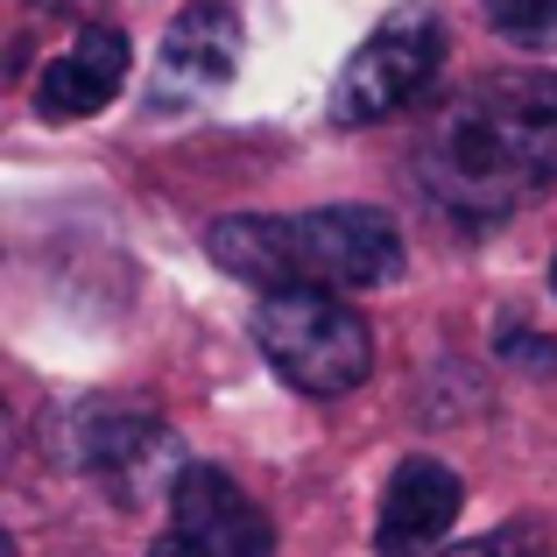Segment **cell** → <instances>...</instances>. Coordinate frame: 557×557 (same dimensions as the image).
I'll list each match as a JSON object with an SVG mask.
<instances>
[{
	"label": "cell",
	"instance_id": "cell-1",
	"mask_svg": "<svg viewBox=\"0 0 557 557\" xmlns=\"http://www.w3.org/2000/svg\"><path fill=\"white\" fill-rule=\"evenodd\" d=\"M417 184L459 226H494L557 190V71H494L466 85L423 127Z\"/></svg>",
	"mask_w": 557,
	"mask_h": 557
},
{
	"label": "cell",
	"instance_id": "cell-2",
	"mask_svg": "<svg viewBox=\"0 0 557 557\" xmlns=\"http://www.w3.org/2000/svg\"><path fill=\"white\" fill-rule=\"evenodd\" d=\"M205 255L247 289H388L403 275V233L381 205L212 219Z\"/></svg>",
	"mask_w": 557,
	"mask_h": 557
},
{
	"label": "cell",
	"instance_id": "cell-10",
	"mask_svg": "<svg viewBox=\"0 0 557 557\" xmlns=\"http://www.w3.org/2000/svg\"><path fill=\"white\" fill-rule=\"evenodd\" d=\"M494 36L522 42V50H557V0H480Z\"/></svg>",
	"mask_w": 557,
	"mask_h": 557
},
{
	"label": "cell",
	"instance_id": "cell-13",
	"mask_svg": "<svg viewBox=\"0 0 557 557\" xmlns=\"http://www.w3.org/2000/svg\"><path fill=\"white\" fill-rule=\"evenodd\" d=\"M50 8H57V0H50Z\"/></svg>",
	"mask_w": 557,
	"mask_h": 557
},
{
	"label": "cell",
	"instance_id": "cell-7",
	"mask_svg": "<svg viewBox=\"0 0 557 557\" xmlns=\"http://www.w3.org/2000/svg\"><path fill=\"white\" fill-rule=\"evenodd\" d=\"M240 50L247 28L226 0H190V8L170 22L163 50H156V78H149V113H190L205 107L212 92H226L240 78Z\"/></svg>",
	"mask_w": 557,
	"mask_h": 557
},
{
	"label": "cell",
	"instance_id": "cell-9",
	"mask_svg": "<svg viewBox=\"0 0 557 557\" xmlns=\"http://www.w3.org/2000/svg\"><path fill=\"white\" fill-rule=\"evenodd\" d=\"M127 57L135 50H127L121 28H107V22L78 28L71 50H57L50 64H42L36 113L42 121H92V113H107L113 99H121V85H127Z\"/></svg>",
	"mask_w": 557,
	"mask_h": 557
},
{
	"label": "cell",
	"instance_id": "cell-8",
	"mask_svg": "<svg viewBox=\"0 0 557 557\" xmlns=\"http://www.w3.org/2000/svg\"><path fill=\"white\" fill-rule=\"evenodd\" d=\"M466 508V480L445 459H403L381 494V522H374V550L381 557H423L451 536Z\"/></svg>",
	"mask_w": 557,
	"mask_h": 557
},
{
	"label": "cell",
	"instance_id": "cell-12",
	"mask_svg": "<svg viewBox=\"0 0 557 557\" xmlns=\"http://www.w3.org/2000/svg\"><path fill=\"white\" fill-rule=\"evenodd\" d=\"M550 297H557V261H550Z\"/></svg>",
	"mask_w": 557,
	"mask_h": 557
},
{
	"label": "cell",
	"instance_id": "cell-6",
	"mask_svg": "<svg viewBox=\"0 0 557 557\" xmlns=\"http://www.w3.org/2000/svg\"><path fill=\"white\" fill-rule=\"evenodd\" d=\"M149 557H275V522L233 473L190 459L170 487V530Z\"/></svg>",
	"mask_w": 557,
	"mask_h": 557
},
{
	"label": "cell",
	"instance_id": "cell-4",
	"mask_svg": "<svg viewBox=\"0 0 557 557\" xmlns=\"http://www.w3.org/2000/svg\"><path fill=\"white\" fill-rule=\"evenodd\" d=\"M50 451H64L71 473H85L113 502H149L156 487H177V473L190 466L177 451V431L135 403L64 409V423H50Z\"/></svg>",
	"mask_w": 557,
	"mask_h": 557
},
{
	"label": "cell",
	"instance_id": "cell-5",
	"mask_svg": "<svg viewBox=\"0 0 557 557\" xmlns=\"http://www.w3.org/2000/svg\"><path fill=\"white\" fill-rule=\"evenodd\" d=\"M445 50H451V36H445V14L437 8H423V0L395 8L388 22L339 64L332 121L339 127H374V121H388V113L417 107L423 85H431L437 64H445Z\"/></svg>",
	"mask_w": 557,
	"mask_h": 557
},
{
	"label": "cell",
	"instance_id": "cell-11",
	"mask_svg": "<svg viewBox=\"0 0 557 557\" xmlns=\"http://www.w3.org/2000/svg\"><path fill=\"white\" fill-rule=\"evenodd\" d=\"M445 557H544V536L536 530H494V536H473V544H459Z\"/></svg>",
	"mask_w": 557,
	"mask_h": 557
},
{
	"label": "cell",
	"instance_id": "cell-3",
	"mask_svg": "<svg viewBox=\"0 0 557 557\" xmlns=\"http://www.w3.org/2000/svg\"><path fill=\"white\" fill-rule=\"evenodd\" d=\"M255 346L289 388L318 395H354L374 374V332L339 289H269L255 304Z\"/></svg>",
	"mask_w": 557,
	"mask_h": 557
}]
</instances>
